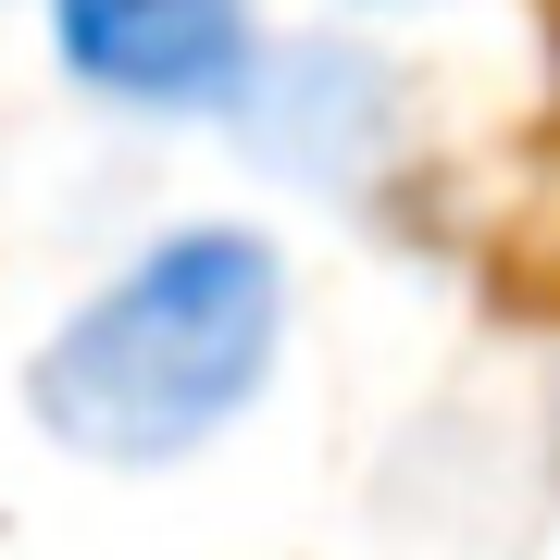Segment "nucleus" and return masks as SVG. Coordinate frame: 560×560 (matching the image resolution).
I'll list each match as a JSON object with an SVG mask.
<instances>
[{
  "label": "nucleus",
  "instance_id": "1",
  "mask_svg": "<svg viewBox=\"0 0 560 560\" xmlns=\"http://www.w3.org/2000/svg\"><path fill=\"white\" fill-rule=\"evenodd\" d=\"M287 349V261L249 224H175L125 275H101L50 324L25 411L50 448L101 460V474H162V460L212 448Z\"/></svg>",
  "mask_w": 560,
  "mask_h": 560
},
{
  "label": "nucleus",
  "instance_id": "2",
  "mask_svg": "<svg viewBox=\"0 0 560 560\" xmlns=\"http://www.w3.org/2000/svg\"><path fill=\"white\" fill-rule=\"evenodd\" d=\"M50 50L125 113H237L261 75L249 0H50Z\"/></svg>",
  "mask_w": 560,
  "mask_h": 560
}]
</instances>
